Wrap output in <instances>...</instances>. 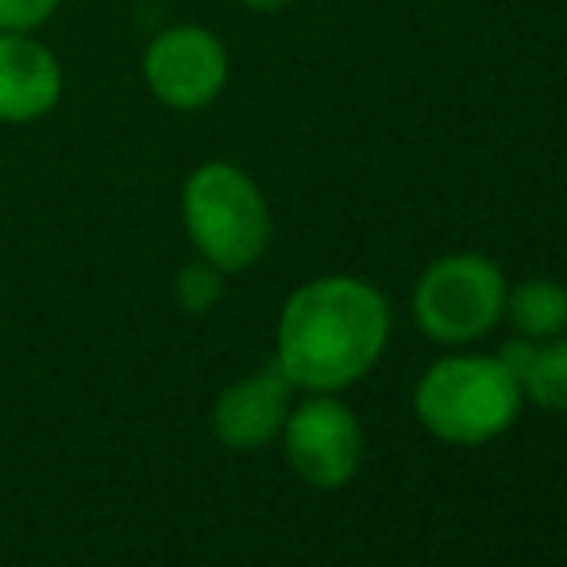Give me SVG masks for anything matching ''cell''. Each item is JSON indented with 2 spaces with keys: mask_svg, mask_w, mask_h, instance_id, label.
I'll use <instances>...</instances> for the list:
<instances>
[{
  "mask_svg": "<svg viewBox=\"0 0 567 567\" xmlns=\"http://www.w3.org/2000/svg\"><path fill=\"white\" fill-rule=\"evenodd\" d=\"M413 410L436 441L486 444L517 421L522 386L498 355H449L421 374Z\"/></svg>",
  "mask_w": 567,
  "mask_h": 567,
  "instance_id": "obj_3",
  "label": "cell"
},
{
  "mask_svg": "<svg viewBox=\"0 0 567 567\" xmlns=\"http://www.w3.org/2000/svg\"><path fill=\"white\" fill-rule=\"evenodd\" d=\"M239 4H244L247 12L275 16V12H286V8H293V4H298V0H239Z\"/></svg>",
  "mask_w": 567,
  "mask_h": 567,
  "instance_id": "obj_13",
  "label": "cell"
},
{
  "mask_svg": "<svg viewBox=\"0 0 567 567\" xmlns=\"http://www.w3.org/2000/svg\"><path fill=\"white\" fill-rule=\"evenodd\" d=\"M66 97V66L39 35L0 31V124H39Z\"/></svg>",
  "mask_w": 567,
  "mask_h": 567,
  "instance_id": "obj_7",
  "label": "cell"
},
{
  "mask_svg": "<svg viewBox=\"0 0 567 567\" xmlns=\"http://www.w3.org/2000/svg\"><path fill=\"white\" fill-rule=\"evenodd\" d=\"M390 340V306L355 275L309 278L286 298L275 332V367L293 390L332 394L359 382Z\"/></svg>",
  "mask_w": 567,
  "mask_h": 567,
  "instance_id": "obj_1",
  "label": "cell"
},
{
  "mask_svg": "<svg viewBox=\"0 0 567 567\" xmlns=\"http://www.w3.org/2000/svg\"><path fill=\"white\" fill-rule=\"evenodd\" d=\"M293 410V382L275 363L236 379L213 402V436L231 452H259L282 436Z\"/></svg>",
  "mask_w": 567,
  "mask_h": 567,
  "instance_id": "obj_8",
  "label": "cell"
},
{
  "mask_svg": "<svg viewBox=\"0 0 567 567\" xmlns=\"http://www.w3.org/2000/svg\"><path fill=\"white\" fill-rule=\"evenodd\" d=\"M62 0H0V31L39 35L59 16Z\"/></svg>",
  "mask_w": 567,
  "mask_h": 567,
  "instance_id": "obj_12",
  "label": "cell"
},
{
  "mask_svg": "<svg viewBox=\"0 0 567 567\" xmlns=\"http://www.w3.org/2000/svg\"><path fill=\"white\" fill-rule=\"evenodd\" d=\"M147 93L171 113H205L228 90L231 54L205 23H171L155 31L140 54Z\"/></svg>",
  "mask_w": 567,
  "mask_h": 567,
  "instance_id": "obj_5",
  "label": "cell"
},
{
  "mask_svg": "<svg viewBox=\"0 0 567 567\" xmlns=\"http://www.w3.org/2000/svg\"><path fill=\"white\" fill-rule=\"evenodd\" d=\"M506 290V275L486 255H444L413 286V321L436 343H471L502 321Z\"/></svg>",
  "mask_w": 567,
  "mask_h": 567,
  "instance_id": "obj_4",
  "label": "cell"
},
{
  "mask_svg": "<svg viewBox=\"0 0 567 567\" xmlns=\"http://www.w3.org/2000/svg\"><path fill=\"white\" fill-rule=\"evenodd\" d=\"M522 398H529L540 410L564 413L567 410V337L533 343L529 367L522 374Z\"/></svg>",
  "mask_w": 567,
  "mask_h": 567,
  "instance_id": "obj_10",
  "label": "cell"
},
{
  "mask_svg": "<svg viewBox=\"0 0 567 567\" xmlns=\"http://www.w3.org/2000/svg\"><path fill=\"white\" fill-rule=\"evenodd\" d=\"M178 213L194 251L225 275L251 270L275 239L267 194L231 158H209L186 174Z\"/></svg>",
  "mask_w": 567,
  "mask_h": 567,
  "instance_id": "obj_2",
  "label": "cell"
},
{
  "mask_svg": "<svg viewBox=\"0 0 567 567\" xmlns=\"http://www.w3.org/2000/svg\"><path fill=\"white\" fill-rule=\"evenodd\" d=\"M509 324L525 340H553L567 332V286L556 278H525L514 290H506Z\"/></svg>",
  "mask_w": 567,
  "mask_h": 567,
  "instance_id": "obj_9",
  "label": "cell"
},
{
  "mask_svg": "<svg viewBox=\"0 0 567 567\" xmlns=\"http://www.w3.org/2000/svg\"><path fill=\"white\" fill-rule=\"evenodd\" d=\"M282 449L301 483L313 491H340L363 463V425L340 398L313 394L290 410L282 425Z\"/></svg>",
  "mask_w": 567,
  "mask_h": 567,
  "instance_id": "obj_6",
  "label": "cell"
},
{
  "mask_svg": "<svg viewBox=\"0 0 567 567\" xmlns=\"http://www.w3.org/2000/svg\"><path fill=\"white\" fill-rule=\"evenodd\" d=\"M225 286H228V275L220 267H213L209 259H189L186 267H178V275H174V306L182 309V313L189 317H205L213 313V309L225 301Z\"/></svg>",
  "mask_w": 567,
  "mask_h": 567,
  "instance_id": "obj_11",
  "label": "cell"
}]
</instances>
